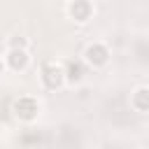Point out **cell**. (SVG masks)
Returning a JSON list of instances; mask_svg holds the SVG:
<instances>
[{"mask_svg":"<svg viewBox=\"0 0 149 149\" xmlns=\"http://www.w3.org/2000/svg\"><path fill=\"white\" fill-rule=\"evenodd\" d=\"M12 112H14V116L21 119V121H33V119L37 116V112H40V105H37L35 98L21 95V98H16V100L12 102Z\"/></svg>","mask_w":149,"mask_h":149,"instance_id":"1","label":"cell"},{"mask_svg":"<svg viewBox=\"0 0 149 149\" xmlns=\"http://www.w3.org/2000/svg\"><path fill=\"white\" fill-rule=\"evenodd\" d=\"M84 61L91 65V68H102L107 61H109V49L102 44V42H93L86 47L84 51Z\"/></svg>","mask_w":149,"mask_h":149,"instance_id":"2","label":"cell"},{"mask_svg":"<svg viewBox=\"0 0 149 149\" xmlns=\"http://www.w3.org/2000/svg\"><path fill=\"white\" fill-rule=\"evenodd\" d=\"M42 81H44L47 88H58V86L65 81V70H63L58 63L49 61V63H44V68H42Z\"/></svg>","mask_w":149,"mask_h":149,"instance_id":"3","label":"cell"},{"mask_svg":"<svg viewBox=\"0 0 149 149\" xmlns=\"http://www.w3.org/2000/svg\"><path fill=\"white\" fill-rule=\"evenodd\" d=\"M91 14H93L91 0H70V5H68V16H70L72 21L86 23V21L91 19Z\"/></svg>","mask_w":149,"mask_h":149,"instance_id":"4","label":"cell"},{"mask_svg":"<svg viewBox=\"0 0 149 149\" xmlns=\"http://www.w3.org/2000/svg\"><path fill=\"white\" fill-rule=\"evenodd\" d=\"M28 61H30L28 49H9L7 56H5V65H7L9 70H14V72L26 70V68H28Z\"/></svg>","mask_w":149,"mask_h":149,"instance_id":"5","label":"cell"},{"mask_svg":"<svg viewBox=\"0 0 149 149\" xmlns=\"http://www.w3.org/2000/svg\"><path fill=\"white\" fill-rule=\"evenodd\" d=\"M130 105H133V109H137V112H149V86L135 88V93H133V98H130Z\"/></svg>","mask_w":149,"mask_h":149,"instance_id":"6","label":"cell"},{"mask_svg":"<svg viewBox=\"0 0 149 149\" xmlns=\"http://www.w3.org/2000/svg\"><path fill=\"white\" fill-rule=\"evenodd\" d=\"M81 77H84L81 63H77V61H70V63H68V68H65V79H68L70 84H79V81H81Z\"/></svg>","mask_w":149,"mask_h":149,"instance_id":"7","label":"cell"},{"mask_svg":"<svg viewBox=\"0 0 149 149\" xmlns=\"http://www.w3.org/2000/svg\"><path fill=\"white\" fill-rule=\"evenodd\" d=\"M26 47H28V40L21 37V35H14L9 40V49H26Z\"/></svg>","mask_w":149,"mask_h":149,"instance_id":"8","label":"cell"},{"mask_svg":"<svg viewBox=\"0 0 149 149\" xmlns=\"http://www.w3.org/2000/svg\"><path fill=\"white\" fill-rule=\"evenodd\" d=\"M2 72H5V61H0V77H2Z\"/></svg>","mask_w":149,"mask_h":149,"instance_id":"9","label":"cell"}]
</instances>
